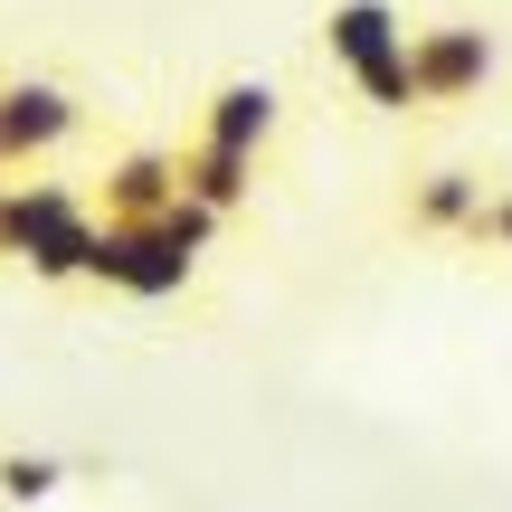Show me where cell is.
<instances>
[{
    "mask_svg": "<svg viewBox=\"0 0 512 512\" xmlns=\"http://www.w3.org/2000/svg\"><path fill=\"white\" fill-rule=\"evenodd\" d=\"M503 76V29L484 10H437V19H408L399 38V114L408 124H456L494 95Z\"/></svg>",
    "mask_w": 512,
    "mask_h": 512,
    "instance_id": "cell-1",
    "label": "cell"
},
{
    "mask_svg": "<svg viewBox=\"0 0 512 512\" xmlns=\"http://www.w3.org/2000/svg\"><path fill=\"white\" fill-rule=\"evenodd\" d=\"M465 247L512 256V181H494V200H484V219H475V238H465Z\"/></svg>",
    "mask_w": 512,
    "mask_h": 512,
    "instance_id": "cell-9",
    "label": "cell"
},
{
    "mask_svg": "<svg viewBox=\"0 0 512 512\" xmlns=\"http://www.w3.org/2000/svg\"><path fill=\"white\" fill-rule=\"evenodd\" d=\"M190 143H219L238 152V162L275 171V143H285V86L275 76H219V86H200V105H190Z\"/></svg>",
    "mask_w": 512,
    "mask_h": 512,
    "instance_id": "cell-5",
    "label": "cell"
},
{
    "mask_svg": "<svg viewBox=\"0 0 512 512\" xmlns=\"http://www.w3.org/2000/svg\"><path fill=\"white\" fill-rule=\"evenodd\" d=\"M95 105L76 76L29 67V57H0V181H38L86 143Z\"/></svg>",
    "mask_w": 512,
    "mask_h": 512,
    "instance_id": "cell-2",
    "label": "cell"
},
{
    "mask_svg": "<svg viewBox=\"0 0 512 512\" xmlns=\"http://www.w3.org/2000/svg\"><path fill=\"white\" fill-rule=\"evenodd\" d=\"M95 219H171L181 209V152L171 143H124L105 152V171L86 181Z\"/></svg>",
    "mask_w": 512,
    "mask_h": 512,
    "instance_id": "cell-6",
    "label": "cell"
},
{
    "mask_svg": "<svg viewBox=\"0 0 512 512\" xmlns=\"http://www.w3.org/2000/svg\"><path fill=\"white\" fill-rule=\"evenodd\" d=\"M86 247H95L86 181H57V171L0 181V266H29L48 285H67V275H86Z\"/></svg>",
    "mask_w": 512,
    "mask_h": 512,
    "instance_id": "cell-3",
    "label": "cell"
},
{
    "mask_svg": "<svg viewBox=\"0 0 512 512\" xmlns=\"http://www.w3.org/2000/svg\"><path fill=\"white\" fill-rule=\"evenodd\" d=\"M399 38H408V10H389V0H342V10L323 19V57L361 86V76H380L389 57H399Z\"/></svg>",
    "mask_w": 512,
    "mask_h": 512,
    "instance_id": "cell-7",
    "label": "cell"
},
{
    "mask_svg": "<svg viewBox=\"0 0 512 512\" xmlns=\"http://www.w3.org/2000/svg\"><path fill=\"white\" fill-rule=\"evenodd\" d=\"M0 494H10V503H38V494H57V465H19V456H0Z\"/></svg>",
    "mask_w": 512,
    "mask_h": 512,
    "instance_id": "cell-10",
    "label": "cell"
},
{
    "mask_svg": "<svg viewBox=\"0 0 512 512\" xmlns=\"http://www.w3.org/2000/svg\"><path fill=\"white\" fill-rule=\"evenodd\" d=\"M171 152H181V200H200L219 228L238 219V209L256 200V181H266L256 162H238V152H219V143H190V133H181Z\"/></svg>",
    "mask_w": 512,
    "mask_h": 512,
    "instance_id": "cell-8",
    "label": "cell"
},
{
    "mask_svg": "<svg viewBox=\"0 0 512 512\" xmlns=\"http://www.w3.org/2000/svg\"><path fill=\"white\" fill-rule=\"evenodd\" d=\"M484 200H494V181H484L475 162H399V181H389V238L408 247H465L484 219Z\"/></svg>",
    "mask_w": 512,
    "mask_h": 512,
    "instance_id": "cell-4",
    "label": "cell"
}]
</instances>
